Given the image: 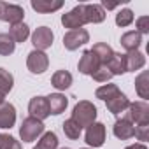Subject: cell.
Listing matches in <instances>:
<instances>
[{"instance_id": "obj_24", "label": "cell", "mask_w": 149, "mask_h": 149, "mask_svg": "<svg viewBox=\"0 0 149 149\" xmlns=\"http://www.w3.org/2000/svg\"><path fill=\"white\" fill-rule=\"evenodd\" d=\"M86 16L88 23H102L105 19V11L98 4H86Z\"/></svg>"}, {"instance_id": "obj_1", "label": "cell", "mask_w": 149, "mask_h": 149, "mask_svg": "<svg viewBox=\"0 0 149 149\" xmlns=\"http://www.w3.org/2000/svg\"><path fill=\"white\" fill-rule=\"evenodd\" d=\"M74 123H77L81 128L84 126H90L91 123H95L97 119V107L88 102V100H81L76 104V107H74L72 111V118H70Z\"/></svg>"}, {"instance_id": "obj_19", "label": "cell", "mask_w": 149, "mask_h": 149, "mask_svg": "<svg viewBox=\"0 0 149 149\" xmlns=\"http://www.w3.org/2000/svg\"><path fill=\"white\" fill-rule=\"evenodd\" d=\"M51 84L56 90H67L72 86V74L68 70H56L51 77Z\"/></svg>"}, {"instance_id": "obj_27", "label": "cell", "mask_w": 149, "mask_h": 149, "mask_svg": "<svg viewBox=\"0 0 149 149\" xmlns=\"http://www.w3.org/2000/svg\"><path fill=\"white\" fill-rule=\"evenodd\" d=\"M13 86H14V77H13V74L0 67V93L6 97V95L13 90Z\"/></svg>"}, {"instance_id": "obj_12", "label": "cell", "mask_w": 149, "mask_h": 149, "mask_svg": "<svg viewBox=\"0 0 149 149\" xmlns=\"http://www.w3.org/2000/svg\"><path fill=\"white\" fill-rule=\"evenodd\" d=\"M98 67H100V61H98V60H97V56L91 53V49L84 51V53H83V56H81V60H79V63H77L79 72H81V74H84V76H91V74H93Z\"/></svg>"}, {"instance_id": "obj_6", "label": "cell", "mask_w": 149, "mask_h": 149, "mask_svg": "<svg viewBox=\"0 0 149 149\" xmlns=\"http://www.w3.org/2000/svg\"><path fill=\"white\" fill-rule=\"evenodd\" d=\"M23 16H25V11H23L21 6L0 2V21L16 25V23H21L23 21Z\"/></svg>"}, {"instance_id": "obj_33", "label": "cell", "mask_w": 149, "mask_h": 149, "mask_svg": "<svg viewBox=\"0 0 149 149\" xmlns=\"http://www.w3.org/2000/svg\"><path fill=\"white\" fill-rule=\"evenodd\" d=\"M137 32L142 35V33H149V18L147 16H140L139 19H137Z\"/></svg>"}, {"instance_id": "obj_13", "label": "cell", "mask_w": 149, "mask_h": 149, "mask_svg": "<svg viewBox=\"0 0 149 149\" xmlns=\"http://www.w3.org/2000/svg\"><path fill=\"white\" fill-rule=\"evenodd\" d=\"M14 123H16V109H14L13 104L4 102L0 105V128L2 130L13 128Z\"/></svg>"}, {"instance_id": "obj_20", "label": "cell", "mask_w": 149, "mask_h": 149, "mask_svg": "<svg viewBox=\"0 0 149 149\" xmlns=\"http://www.w3.org/2000/svg\"><path fill=\"white\" fill-rule=\"evenodd\" d=\"M107 68L112 76H121V74L126 72V60H125V54L123 53H114L112 58L109 60L107 63Z\"/></svg>"}, {"instance_id": "obj_30", "label": "cell", "mask_w": 149, "mask_h": 149, "mask_svg": "<svg viewBox=\"0 0 149 149\" xmlns=\"http://www.w3.org/2000/svg\"><path fill=\"white\" fill-rule=\"evenodd\" d=\"M133 23V11L132 9H121L116 14V25L118 26H128Z\"/></svg>"}, {"instance_id": "obj_10", "label": "cell", "mask_w": 149, "mask_h": 149, "mask_svg": "<svg viewBox=\"0 0 149 149\" xmlns=\"http://www.w3.org/2000/svg\"><path fill=\"white\" fill-rule=\"evenodd\" d=\"M28 112L32 118L42 121L49 116V105H47V100L46 97H33L28 104Z\"/></svg>"}, {"instance_id": "obj_11", "label": "cell", "mask_w": 149, "mask_h": 149, "mask_svg": "<svg viewBox=\"0 0 149 149\" xmlns=\"http://www.w3.org/2000/svg\"><path fill=\"white\" fill-rule=\"evenodd\" d=\"M114 135L118 137V139H121V140H128V139H132V137H135V125L130 121V119H126L125 116H121L116 123H114Z\"/></svg>"}, {"instance_id": "obj_21", "label": "cell", "mask_w": 149, "mask_h": 149, "mask_svg": "<svg viewBox=\"0 0 149 149\" xmlns=\"http://www.w3.org/2000/svg\"><path fill=\"white\" fill-rule=\"evenodd\" d=\"M142 42V35L137 32V30H132V32H126L121 35V46L130 53V51H137V47L140 46Z\"/></svg>"}, {"instance_id": "obj_28", "label": "cell", "mask_w": 149, "mask_h": 149, "mask_svg": "<svg viewBox=\"0 0 149 149\" xmlns=\"http://www.w3.org/2000/svg\"><path fill=\"white\" fill-rule=\"evenodd\" d=\"M16 42L11 39L9 33H0V56H9L14 53Z\"/></svg>"}, {"instance_id": "obj_35", "label": "cell", "mask_w": 149, "mask_h": 149, "mask_svg": "<svg viewBox=\"0 0 149 149\" xmlns=\"http://www.w3.org/2000/svg\"><path fill=\"white\" fill-rule=\"evenodd\" d=\"M125 149H147V147H146V144H142V142H137V144H132V146H126Z\"/></svg>"}, {"instance_id": "obj_4", "label": "cell", "mask_w": 149, "mask_h": 149, "mask_svg": "<svg viewBox=\"0 0 149 149\" xmlns=\"http://www.w3.org/2000/svg\"><path fill=\"white\" fill-rule=\"evenodd\" d=\"M128 112L125 114L126 119H130L133 125L137 126H142V125H149V105L147 102H133L128 105L126 109Z\"/></svg>"}, {"instance_id": "obj_15", "label": "cell", "mask_w": 149, "mask_h": 149, "mask_svg": "<svg viewBox=\"0 0 149 149\" xmlns=\"http://www.w3.org/2000/svg\"><path fill=\"white\" fill-rule=\"evenodd\" d=\"M105 104H107L109 112H112L114 116H119L121 112H125V111L128 109L130 100L126 98V95H125V93H118L116 97H112V98H111V100H107Z\"/></svg>"}, {"instance_id": "obj_7", "label": "cell", "mask_w": 149, "mask_h": 149, "mask_svg": "<svg viewBox=\"0 0 149 149\" xmlns=\"http://www.w3.org/2000/svg\"><path fill=\"white\" fill-rule=\"evenodd\" d=\"M26 67L32 74H42L47 70L49 67V58L44 51H37L33 49L32 53H28V58H26Z\"/></svg>"}, {"instance_id": "obj_18", "label": "cell", "mask_w": 149, "mask_h": 149, "mask_svg": "<svg viewBox=\"0 0 149 149\" xmlns=\"http://www.w3.org/2000/svg\"><path fill=\"white\" fill-rule=\"evenodd\" d=\"M126 60V72H135L146 65V56L140 51H130L125 54Z\"/></svg>"}, {"instance_id": "obj_23", "label": "cell", "mask_w": 149, "mask_h": 149, "mask_svg": "<svg viewBox=\"0 0 149 149\" xmlns=\"http://www.w3.org/2000/svg\"><path fill=\"white\" fill-rule=\"evenodd\" d=\"M135 90H137V95L140 98H144V102L149 98V74L147 72H142L137 76L135 79Z\"/></svg>"}, {"instance_id": "obj_14", "label": "cell", "mask_w": 149, "mask_h": 149, "mask_svg": "<svg viewBox=\"0 0 149 149\" xmlns=\"http://www.w3.org/2000/svg\"><path fill=\"white\" fill-rule=\"evenodd\" d=\"M46 100H47V105H49V114H54V116L61 114L68 105L67 97L61 95V93H53V95L46 97Z\"/></svg>"}, {"instance_id": "obj_22", "label": "cell", "mask_w": 149, "mask_h": 149, "mask_svg": "<svg viewBox=\"0 0 149 149\" xmlns=\"http://www.w3.org/2000/svg\"><path fill=\"white\" fill-rule=\"evenodd\" d=\"M9 35H11V39H13L14 42H25V40L30 37V28H28V25H25V23L21 21V23L11 25Z\"/></svg>"}, {"instance_id": "obj_2", "label": "cell", "mask_w": 149, "mask_h": 149, "mask_svg": "<svg viewBox=\"0 0 149 149\" xmlns=\"http://www.w3.org/2000/svg\"><path fill=\"white\" fill-rule=\"evenodd\" d=\"M88 23V16H86V4H79L72 11H68L67 14L61 16V25L65 28L70 30H79Z\"/></svg>"}, {"instance_id": "obj_38", "label": "cell", "mask_w": 149, "mask_h": 149, "mask_svg": "<svg viewBox=\"0 0 149 149\" xmlns=\"http://www.w3.org/2000/svg\"><path fill=\"white\" fill-rule=\"evenodd\" d=\"M84 149H88V147H84Z\"/></svg>"}, {"instance_id": "obj_31", "label": "cell", "mask_w": 149, "mask_h": 149, "mask_svg": "<svg viewBox=\"0 0 149 149\" xmlns=\"http://www.w3.org/2000/svg\"><path fill=\"white\" fill-rule=\"evenodd\" d=\"M0 149H21V144L7 133H0Z\"/></svg>"}, {"instance_id": "obj_25", "label": "cell", "mask_w": 149, "mask_h": 149, "mask_svg": "<svg viewBox=\"0 0 149 149\" xmlns=\"http://www.w3.org/2000/svg\"><path fill=\"white\" fill-rule=\"evenodd\" d=\"M33 149H58V137L54 132H46L42 133L40 140L37 142V146Z\"/></svg>"}, {"instance_id": "obj_37", "label": "cell", "mask_w": 149, "mask_h": 149, "mask_svg": "<svg viewBox=\"0 0 149 149\" xmlns=\"http://www.w3.org/2000/svg\"><path fill=\"white\" fill-rule=\"evenodd\" d=\"M61 149H70V147H61Z\"/></svg>"}, {"instance_id": "obj_9", "label": "cell", "mask_w": 149, "mask_h": 149, "mask_svg": "<svg viewBox=\"0 0 149 149\" xmlns=\"http://www.w3.org/2000/svg\"><path fill=\"white\" fill-rule=\"evenodd\" d=\"M53 40H54V35H53L51 28H47V26H39L32 33V44L35 46L37 51H44V49L51 47Z\"/></svg>"}, {"instance_id": "obj_5", "label": "cell", "mask_w": 149, "mask_h": 149, "mask_svg": "<svg viewBox=\"0 0 149 149\" xmlns=\"http://www.w3.org/2000/svg\"><path fill=\"white\" fill-rule=\"evenodd\" d=\"M88 40H90V33H88V30H84V28L70 30V32H67V33L63 35V46H65V49H68V51L79 49V47L84 46Z\"/></svg>"}, {"instance_id": "obj_3", "label": "cell", "mask_w": 149, "mask_h": 149, "mask_svg": "<svg viewBox=\"0 0 149 149\" xmlns=\"http://www.w3.org/2000/svg\"><path fill=\"white\" fill-rule=\"evenodd\" d=\"M44 133V123L28 116L23 119L21 126H19V137L23 142H33L37 137H40Z\"/></svg>"}, {"instance_id": "obj_36", "label": "cell", "mask_w": 149, "mask_h": 149, "mask_svg": "<svg viewBox=\"0 0 149 149\" xmlns=\"http://www.w3.org/2000/svg\"><path fill=\"white\" fill-rule=\"evenodd\" d=\"M2 104H4V95L0 93V105H2Z\"/></svg>"}, {"instance_id": "obj_34", "label": "cell", "mask_w": 149, "mask_h": 149, "mask_svg": "<svg viewBox=\"0 0 149 149\" xmlns=\"http://www.w3.org/2000/svg\"><path fill=\"white\" fill-rule=\"evenodd\" d=\"M135 137H137L139 140H147V139H149V125L135 126Z\"/></svg>"}, {"instance_id": "obj_29", "label": "cell", "mask_w": 149, "mask_h": 149, "mask_svg": "<svg viewBox=\"0 0 149 149\" xmlns=\"http://www.w3.org/2000/svg\"><path fill=\"white\" fill-rule=\"evenodd\" d=\"M63 132H65V135H67L70 140H76V139L81 137L83 128H81L77 123H74L72 119H67V121L63 123Z\"/></svg>"}, {"instance_id": "obj_32", "label": "cell", "mask_w": 149, "mask_h": 149, "mask_svg": "<svg viewBox=\"0 0 149 149\" xmlns=\"http://www.w3.org/2000/svg\"><path fill=\"white\" fill-rule=\"evenodd\" d=\"M91 77L97 81V83H107L111 77H112V74L109 72V68H107V65H100L93 74H91Z\"/></svg>"}, {"instance_id": "obj_16", "label": "cell", "mask_w": 149, "mask_h": 149, "mask_svg": "<svg viewBox=\"0 0 149 149\" xmlns=\"http://www.w3.org/2000/svg\"><path fill=\"white\" fill-rule=\"evenodd\" d=\"M61 7H63L61 0H32V9L37 13H42V14L54 13Z\"/></svg>"}, {"instance_id": "obj_26", "label": "cell", "mask_w": 149, "mask_h": 149, "mask_svg": "<svg viewBox=\"0 0 149 149\" xmlns=\"http://www.w3.org/2000/svg\"><path fill=\"white\" fill-rule=\"evenodd\" d=\"M118 93H121V90H119L116 84H104V86L97 88L95 97L100 98V100H104V102H107V100H111L112 97H116Z\"/></svg>"}, {"instance_id": "obj_17", "label": "cell", "mask_w": 149, "mask_h": 149, "mask_svg": "<svg viewBox=\"0 0 149 149\" xmlns=\"http://www.w3.org/2000/svg\"><path fill=\"white\" fill-rule=\"evenodd\" d=\"M91 53L97 56V60L100 61V65H107L109 60H111L112 54H114L112 47H111L109 44H105V42H97V44L91 47Z\"/></svg>"}, {"instance_id": "obj_8", "label": "cell", "mask_w": 149, "mask_h": 149, "mask_svg": "<svg viewBox=\"0 0 149 149\" xmlns=\"http://www.w3.org/2000/svg\"><path fill=\"white\" fill-rule=\"evenodd\" d=\"M84 140L91 147H102L105 142V126L102 123H97V121L91 123L90 126H86Z\"/></svg>"}]
</instances>
